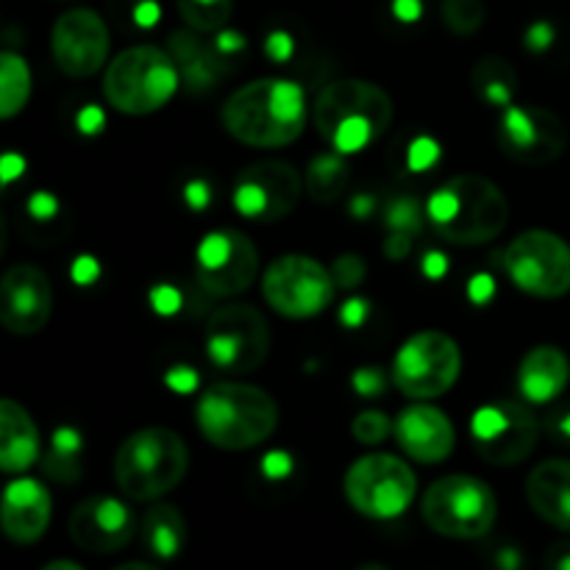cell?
Masks as SVG:
<instances>
[{"label": "cell", "mask_w": 570, "mask_h": 570, "mask_svg": "<svg viewBox=\"0 0 570 570\" xmlns=\"http://www.w3.org/2000/svg\"><path fill=\"white\" fill-rule=\"evenodd\" d=\"M306 120V95L289 78H256L234 89L223 106L226 131L250 148H284L304 134Z\"/></svg>", "instance_id": "1"}, {"label": "cell", "mask_w": 570, "mask_h": 570, "mask_svg": "<svg viewBox=\"0 0 570 570\" xmlns=\"http://www.w3.org/2000/svg\"><path fill=\"white\" fill-rule=\"evenodd\" d=\"M426 217L440 239L451 245L493 243L510 223V204L501 187L476 173H460L434 189L426 200Z\"/></svg>", "instance_id": "2"}, {"label": "cell", "mask_w": 570, "mask_h": 570, "mask_svg": "<svg viewBox=\"0 0 570 570\" xmlns=\"http://www.w3.org/2000/svg\"><path fill=\"white\" fill-rule=\"evenodd\" d=\"M393 98L365 78H340L317 92L312 120L317 134L340 154H356L384 137L393 122Z\"/></svg>", "instance_id": "3"}, {"label": "cell", "mask_w": 570, "mask_h": 570, "mask_svg": "<svg viewBox=\"0 0 570 570\" xmlns=\"http://www.w3.org/2000/svg\"><path fill=\"white\" fill-rule=\"evenodd\" d=\"M195 423L215 449L248 451L273 438L278 426V404L256 384L217 382L200 393Z\"/></svg>", "instance_id": "4"}, {"label": "cell", "mask_w": 570, "mask_h": 570, "mask_svg": "<svg viewBox=\"0 0 570 570\" xmlns=\"http://www.w3.org/2000/svg\"><path fill=\"white\" fill-rule=\"evenodd\" d=\"M187 471V443L165 426L128 434L115 456V482L128 501H159L184 482Z\"/></svg>", "instance_id": "5"}, {"label": "cell", "mask_w": 570, "mask_h": 570, "mask_svg": "<svg viewBox=\"0 0 570 570\" xmlns=\"http://www.w3.org/2000/svg\"><path fill=\"white\" fill-rule=\"evenodd\" d=\"M181 76L165 48L134 45L117 53L104 72V95L120 115L142 117L159 111L176 95Z\"/></svg>", "instance_id": "6"}, {"label": "cell", "mask_w": 570, "mask_h": 570, "mask_svg": "<svg viewBox=\"0 0 570 570\" xmlns=\"http://www.w3.org/2000/svg\"><path fill=\"white\" fill-rule=\"evenodd\" d=\"M421 515L432 532L451 540H479L493 529L499 501L493 488L476 476L451 473L429 484Z\"/></svg>", "instance_id": "7"}, {"label": "cell", "mask_w": 570, "mask_h": 570, "mask_svg": "<svg viewBox=\"0 0 570 570\" xmlns=\"http://www.w3.org/2000/svg\"><path fill=\"white\" fill-rule=\"evenodd\" d=\"M204 345L217 371L254 373L271 354V323L254 304H223L206 321Z\"/></svg>", "instance_id": "8"}, {"label": "cell", "mask_w": 570, "mask_h": 570, "mask_svg": "<svg viewBox=\"0 0 570 570\" xmlns=\"http://www.w3.org/2000/svg\"><path fill=\"white\" fill-rule=\"evenodd\" d=\"M345 499L360 515L393 521L404 515L417 495V476L401 456L367 454L345 473Z\"/></svg>", "instance_id": "9"}, {"label": "cell", "mask_w": 570, "mask_h": 570, "mask_svg": "<svg viewBox=\"0 0 570 570\" xmlns=\"http://www.w3.org/2000/svg\"><path fill=\"white\" fill-rule=\"evenodd\" d=\"M462 373V351L445 332H417L393 360V384L412 401H432L449 393Z\"/></svg>", "instance_id": "10"}, {"label": "cell", "mask_w": 570, "mask_h": 570, "mask_svg": "<svg viewBox=\"0 0 570 570\" xmlns=\"http://www.w3.org/2000/svg\"><path fill=\"white\" fill-rule=\"evenodd\" d=\"M262 295L278 315L306 321L332 306L337 282L332 271L312 256L284 254L273 259L262 276Z\"/></svg>", "instance_id": "11"}, {"label": "cell", "mask_w": 570, "mask_h": 570, "mask_svg": "<svg viewBox=\"0 0 570 570\" xmlns=\"http://www.w3.org/2000/svg\"><path fill=\"white\" fill-rule=\"evenodd\" d=\"M504 267L518 289L534 298H562L570 293V245L560 234L529 228L504 250Z\"/></svg>", "instance_id": "12"}, {"label": "cell", "mask_w": 570, "mask_h": 570, "mask_svg": "<svg viewBox=\"0 0 570 570\" xmlns=\"http://www.w3.org/2000/svg\"><path fill=\"white\" fill-rule=\"evenodd\" d=\"M471 438L490 465H521L538 449L540 423L521 401H493L473 412Z\"/></svg>", "instance_id": "13"}, {"label": "cell", "mask_w": 570, "mask_h": 570, "mask_svg": "<svg viewBox=\"0 0 570 570\" xmlns=\"http://www.w3.org/2000/svg\"><path fill=\"white\" fill-rule=\"evenodd\" d=\"M256 273V245L237 228H215L195 250V282L212 298H237L254 284Z\"/></svg>", "instance_id": "14"}, {"label": "cell", "mask_w": 570, "mask_h": 570, "mask_svg": "<svg viewBox=\"0 0 570 570\" xmlns=\"http://www.w3.org/2000/svg\"><path fill=\"white\" fill-rule=\"evenodd\" d=\"M304 187V178L289 161H254L239 170L237 181H234V209L254 223H278L289 212H295Z\"/></svg>", "instance_id": "15"}, {"label": "cell", "mask_w": 570, "mask_h": 570, "mask_svg": "<svg viewBox=\"0 0 570 570\" xmlns=\"http://www.w3.org/2000/svg\"><path fill=\"white\" fill-rule=\"evenodd\" d=\"M499 145L518 165H551L568 148L566 120L546 106L512 104L499 120Z\"/></svg>", "instance_id": "16"}, {"label": "cell", "mask_w": 570, "mask_h": 570, "mask_svg": "<svg viewBox=\"0 0 570 570\" xmlns=\"http://www.w3.org/2000/svg\"><path fill=\"white\" fill-rule=\"evenodd\" d=\"M109 28L104 17L87 6H76L56 17L50 31L53 61L65 76L89 78L109 61Z\"/></svg>", "instance_id": "17"}, {"label": "cell", "mask_w": 570, "mask_h": 570, "mask_svg": "<svg viewBox=\"0 0 570 570\" xmlns=\"http://www.w3.org/2000/svg\"><path fill=\"white\" fill-rule=\"evenodd\" d=\"M53 312V287L42 267L14 265L0 282V323L9 334H39Z\"/></svg>", "instance_id": "18"}, {"label": "cell", "mask_w": 570, "mask_h": 570, "mask_svg": "<svg viewBox=\"0 0 570 570\" xmlns=\"http://www.w3.org/2000/svg\"><path fill=\"white\" fill-rule=\"evenodd\" d=\"M67 529L78 549L89 551V554H115L134 540L137 518L122 499L92 495L70 512Z\"/></svg>", "instance_id": "19"}, {"label": "cell", "mask_w": 570, "mask_h": 570, "mask_svg": "<svg viewBox=\"0 0 570 570\" xmlns=\"http://www.w3.org/2000/svg\"><path fill=\"white\" fill-rule=\"evenodd\" d=\"M395 443L410 460L423 465H438L451 456L456 445V432L451 417L432 404H412L401 410L393 429Z\"/></svg>", "instance_id": "20"}, {"label": "cell", "mask_w": 570, "mask_h": 570, "mask_svg": "<svg viewBox=\"0 0 570 570\" xmlns=\"http://www.w3.org/2000/svg\"><path fill=\"white\" fill-rule=\"evenodd\" d=\"M167 53L176 61L178 76L181 83L193 95H206L228 78L232 65L228 59L232 56L223 53L217 42H206L204 33L193 31V28H181V31H173L167 37Z\"/></svg>", "instance_id": "21"}, {"label": "cell", "mask_w": 570, "mask_h": 570, "mask_svg": "<svg viewBox=\"0 0 570 570\" xmlns=\"http://www.w3.org/2000/svg\"><path fill=\"white\" fill-rule=\"evenodd\" d=\"M50 515H53V501L48 488L37 479H14L3 490V507H0V521L3 532L11 543L31 546L48 532Z\"/></svg>", "instance_id": "22"}, {"label": "cell", "mask_w": 570, "mask_h": 570, "mask_svg": "<svg viewBox=\"0 0 570 570\" xmlns=\"http://www.w3.org/2000/svg\"><path fill=\"white\" fill-rule=\"evenodd\" d=\"M570 360L557 345H534L518 365V393L527 404H551L566 393Z\"/></svg>", "instance_id": "23"}, {"label": "cell", "mask_w": 570, "mask_h": 570, "mask_svg": "<svg viewBox=\"0 0 570 570\" xmlns=\"http://www.w3.org/2000/svg\"><path fill=\"white\" fill-rule=\"evenodd\" d=\"M527 501L549 527L570 532V460H546L527 476Z\"/></svg>", "instance_id": "24"}, {"label": "cell", "mask_w": 570, "mask_h": 570, "mask_svg": "<svg viewBox=\"0 0 570 570\" xmlns=\"http://www.w3.org/2000/svg\"><path fill=\"white\" fill-rule=\"evenodd\" d=\"M42 456L39 429L28 410L17 401H0V471L14 476L37 465Z\"/></svg>", "instance_id": "25"}, {"label": "cell", "mask_w": 570, "mask_h": 570, "mask_svg": "<svg viewBox=\"0 0 570 570\" xmlns=\"http://www.w3.org/2000/svg\"><path fill=\"white\" fill-rule=\"evenodd\" d=\"M142 543L150 557L167 562L176 560L187 543V523L173 504H154L142 518Z\"/></svg>", "instance_id": "26"}, {"label": "cell", "mask_w": 570, "mask_h": 570, "mask_svg": "<svg viewBox=\"0 0 570 570\" xmlns=\"http://www.w3.org/2000/svg\"><path fill=\"white\" fill-rule=\"evenodd\" d=\"M471 83L484 104L507 109V106H512V100H515L518 72L515 67L507 59H501V56H484V59H479L476 65H473Z\"/></svg>", "instance_id": "27"}, {"label": "cell", "mask_w": 570, "mask_h": 570, "mask_svg": "<svg viewBox=\"0 0 570 570\" xmlns=\"http://www.w3.org/2000/svg\"><path fill=\"white\" fill-rule=\"evenodd\" d=\"M351 181V167L345 161V154L340 150H326V154H317L315 159L306 167V193L312 195V200L317 204H332L340 195L348 189Z\"/></svg>", "instance_id": "28"}, {"label": "cell", "mask_w": 570, "mask_h": 570, "mask_svg": "<svg viewBox=\"0 0 570 570\" xmlns=\"http://www.w3.org/2000/svg\"><path fill=\"white\" fill-rule=\"evenodd\" d=\"M81 456H83L81 434H78L72 426H61L56 429L53 438H50V445L48 451H45V460H42V471L48 473L53 482L72 484L81 479V471H83Z\"/></svg>", "instance_id": "29"}, {"label": "cell", "mask_w": 570, "mask_h": 570, "mask_svg": "<svg viewBox=\"0 0 570 570\" xmlns=\"http://www.w3.org/2000/svg\"><path fill=\"white\" fill-rule=\"evenodd\" d=\"M31 98V70L28 61L14 50L0 53V117L11 120L26 109Z\"/></svg>", "instance_id": "30"}, {"label": "cell", "mask_w": 570, "mask_h": 570, "mask_svg": "<svg viewBox=\"0 0 570 570\" xmlns=\"http://www.w3.org/2000/svg\"><path fill=\"white\" fill-rule=\"evenodd\" d=\"M176 9L187 28L200 33H215L226 28L234 3L232 0H176Z\"/></svg>", "instance_id": "31"}, {"label": "cell", "mask_w": 570, "mask_h": 570, "mask_svg": "<svg viewBox=\"0 0 570 570\" xmlns=\"http://www.w3.org/2000/svg\"><path fill=\"white\" fill-rule=\"evenodd\" d=\"M423 220H429L426 204H421V200L412 198V195H395V198L384 206V226H387L390 232L412 234V237H415L423 228Z\"/></svg>", "instance_id": "32"}, {"label": "cell", "mask_w": 570, "mask_h": 570, "mask_svg": "<svg viewBox=\"0 0 570 570\" xmlns=\"http://www.w3.org/2000/svg\"><path fill=\"white\" fill-rule=\"evenodd\" d=\"M443 22L456 37H471L484 22L482 0H443Z\"/></svg>", "instance_id": "33"}, {"label": "cell", "mask_w": 570, "mask_h": 570, "mask_svg": "<svg viewBox=\"0 0 570 570\" xmlns=\"http://www.w3.org/2000/svg\"><path fill=\"white\" fill-rule=\"evenodd\" d=\"M393 429H395V423L379 410L360 412V415L354 417V423H351V434H354L356 443H362V445L384 443V440L393 434Z\"/></svg>", "instance_id": "34"}, {"label": "cell", "mask_w": 570, "mask_h": 570, "mask_svg": "<svg viewBox=\"0 0 570 570\" xmlns=\"http://www.w3.org/2000/svg\"><path fill=\"white\" fill-rule=\"evenodd\" d=\"M332 276L337 282V289H356L367 276V265L362 256L356 254H343L334 259Z\"/></svg>", "instance_id": "35"}, {"label": "cell", "mask_w": 570, "mask_h": 570, "mask_svg": "<svg viewBox=\"0 0 570 570\" xmlns=\"http://www.w3.org/2000/svg\"><path fill=\"white\" fill-rule=\"evenodd\" d=\"M351 387L360 399H379L387 390V373L382 367H360L351 376Z\"/></svg>", "instance_id": "36"}, {"label": "cell", "mask_w": 570, "mask_h": 570, "mask_svg": "<svg viewBox=\"0 0 570 570\" xmlns=\"http://www.w3.org/2000/svg\"><path fill=\"white\" fill-rule=\"evenodd\" d=\"M438 156H440V145L434 142V139L421 137L415 139L410 148V167L412 170H426V167H432L434 161H438Z\"/></svg>", "instance_id": "37"}, {"label": "cell", "mask_w": 570, "mask_h": 570, "mask_svg": "<svg viewBox=\"0 0 570 570\" xmlns=\"http://www.w3.org/2000/svg\"><path fill=\"white\" fill-rule=\"evenodd\" d=\"M265 50L276 65H284V61L293 56V37L287 31H273L271 37L265 39Z\"/></svg>", "instance_id": "38"}, {"label": "cell", "mask_w": 570, "mask_h": 570, "mask_svg": "<svg viewBox=\"0 0 570 570\" xmlns=\"http://www.w3.org/2000/svg\"><path fill=\"white\" fill-rule=\"evenodd\" d=\"M150 304H154V309L159 312V315H173V312H178V306H181V293L167 287V284H161V287H156L154 293H150Z\"/></svg>", "instance_id": "39"}, {"label": "cell", "mask_w": 570, "mask_h": 570, "mask_svg": "<svg viewBox=\"0 0 570 570\" xmlns=\"http://www.w3.org/2000/svg\"><path fill=\"white\" fill-rule=\"evenodd\" d=\"M367 312H371V304L365 298H351L345 301V306L340 309V321L348 328H360L362 323L367 321Z\"/></svg>", "instance_id": "40"}, {"label": "cell", "mask_w": 570, "mask_h": 570, "mask_svg": "<svg viewBox=\"0 0 570 570\" xmlns=\"http://www.w3.org/2000/svg\"><path fill=\"white\" fill-rule=\"evenodd\" d=\"M412 250V234H401V232H390V237L384 239V256L393 262L406 259Z\"/></svg>", "instance_id": "41"}, {"label": "cell", "mask_w": 570, "mask_h": 570, "mask_svg": "<svg viewBox=\"0 0 570 570\" xmlns=\"http://www.w3.org/2000/svg\"><path fill=\"white\" fill-rule=\"evenodd\" d=\"M554 39V28L549 22H534L532 28L527 31V48L529 50H546Z\"/></svg>", "instance_id": "42"}, {"label": "cell", "mask_w": 570, "mask_h": 570, "mask_svg": "<svg viewBox=\"0 0 570 570\" xmlns=\"http://www.w3.org/2000/svg\"><path fill=\"white\" fill-rule=\"evenodd\" d=\"M167 384H170L173 390H178V393H193V390L198 387V376H195L189 367H173V371L167 373Z\"/></svg>", "instance_id": "43"}, {"label": "cell", "mask_w": 570, "mask_h": 570, "mask_svg": "<svg viewBox=\"0 0 570 570\" xmlns=\"http://www.w3.org/2000/svg\"><path fill=\"white\" fill-rule=\"evenodd\" d=\"M493 278L488 276V273H479V276L471 278V284H468V295H471V301H476V304H484V301L493 298Z\"/></svg>", "instance_id": "44"}, {"label": "cell", "mask_w": 570, "mask_h": 570, "mask_svg": "<svg viewBox=\"0 0 570 570\" xmlns=\"http://www.w3.org/2000/svg\"><path fill=\"white\" fill-rule=\"evenodd\" d=\"M72 278H76L81 287L92 284L95 278H98V262H95L92 256H78L76 265H72Z\"/></svg>", "instance_id": "45"}, {"label": "cell", "mask_w": 570, "mask_h": 570, "mask_svg": "<svg viewBox=\"0 0 570 570\" xmlns=\"http://www.w3.org/2000/svg\"><path fill=\"white\" fill-rule=\"evenodd\" d=\"M184 198H187V204L193 206V209H206L212 200V193H209V184L206 181H189L187 189H184Z\"/></svg>", "instance_id": "46"}, {"label": "cell", "mask_w": 570, "mask_h": 570, "mask_svg": "<svg viewBox=\"0 0 570 570\" xmlns=\"http://www.w3.org/2000/svg\"><path fill=\"white\" fill-rule=\"evenodd\" d=\"M293 471V460H289L284 451H273V454L265 456V473L267 476L278 479V476H287Z\"/></svg>", "instance_id": "47"}, {"label": "cell", "mask_w": 570, "mask_h": 570, "mask_svg": "<svg viewBox=\"0 0 570 570\" xmlns=\"http://www.w3.org/2000/svg\"><path fill=\"white\" fill-rule=\"evenodd\" d=\"M28 209H31V215L37 217V220H48V217L56 215V200L53 195L48 193H37L31 198V204H28Z\"/></svg>", "instance_id": "48"}, {"label": "cell", "mask_w": 570, "mask_h": 570, "mask_svg": "<svg viewBox=\"0 0 570 570\" xmlns=\"http://www.w3.org/2000/svg\"><path fill=\"white\" fill-rule=\"evenodd\" d=\"M373 212H376V198L371 193H360L356 198H351V215H354V220H367Z\"/></svg>", "instance_id": "49"}, {"label": "cell", "mask_w": 570, "mask_h": 570, "mask_svg": "<svg viewBox=\"0 0 570 570\" xmlns=\"http://www.w3.org/2000/svg\"><path fill=\"white\" fill-rule=\"evenodd\" d=\"M78 128H81L83 134H95L104 128V111L98 109V106H89V109L81 111V117H78Z\"/></svg>", "instance_id": "50"}, {"label": "cell", "mask_w": 570, "mask_h": 570, "mask_svg": "<svg viewBox=\"0 0 570 570\" xmlns=\"http://www.w3.org/2000/svg\"><path fill=\"white\" fill-rule=\"evenodd\" d=\"M445 271H449V262H445V256L438 254V250H429L426 259H423V273H426L429 278H440V276H445Z\"/></svg>", "instance_id": "51"}, {"label": "cell", "mask_w": 570, "mask_h": 570, "mask_svg": "<svg viewBox=\"0 0 570 570\" xmlns=\"http://www.w3.org/2000/svg\"><path fill=\"white\" fill-rule=\"evenodd\" d=\"M393 11L401 22H415L421 17V0H395Z\"/></svg>", "instance_id": "52"}, {"label": "cell", "mask_w": 570, "mask_h": 570, "mask_svg": "<svg viewBox=\"0 0 570 570\" xmlns=\"http://www.w3.org/2000/svg\"><path fill=\"white\" fill-rule=\"evenodd\" d=\"M217 45H220V50L223 53H239V50L245 48V39L239 37L237 31H226V28H223V33L220 37H217Z\"/></svg>", "instance_id": "53"}, {"label": "cell", "mask_w": 570, "mask_h": 570, "mask_svg": "<svg viewBox=\"0 0 570 570\" xmlns=\"http://www.w3.org/2000/svg\"><path fill=\"white\" fill-rule=\"evenodd\" d=\"M22 167H26V161H22L20 156H14V154H6V156H3V167H0V170H3V184H9L11 178H14V176H20V173H22Z\"/></svg>", "instance_id": "54"}, {"label": "cell", "mask_w": 570, "mask_h": 570, "mask_svg": "<svg viewBox=\"0 0 570 570\" xmlns=\"http://www.w3.org/2000/svg\"><path fill=\"white\" fill-rule=\"evenodd\" d=\"M156 17H159V9H156L154 3H142L137 9V20L142 22V26H154Z\"/></svg>", "instance_id": "55"}, {"label": "cell", "mask_w": 570, "mask_h": 570, "mask_svg": "<svg viewBox=\"0 0 570 570\" xmlns=\"http://www.w3.org/2000/svg\"><path fill=\"white\" fill-rule=\"evenodd\" d=\"M42 570H83L78 562H70V560H56L50 562V566H45Z\"/></svg>", "instance_id": "56"}, {"label": "cell", "mask_w": 570, "mask_h": 570, "mask_svg": "<svg viewBox=\"0 0 570 570\" xmlns=\"http://www.w3.org/2000/svg\"><path fill=\"white\" fill-rule=\"evenodd\" d=\"M551 570H570V549L560 551V554H557V562H554V566H551Z\"/></svg>", "instance_id": "57"}, {"label": "cell", "mask_w": 570, "mask_h": 570, "mask_svg": "<svg viewBox=\"0 0 570 570\" xmlns=\"http://www.w3.org/2000/svg\"><path fill=\"white\" fill-rule=\"evenodd\" d=\"M115 570H161L156 566H150V562H126V566L115 568Z\"/></svg>", "instance_id": "58"}, {"label": "cell", "mask_w": 570, "mask_h": 570, "mask_svg": "<svg viewBox=\"0 0 570 570\" xmlns=\"http://www.w3.org/2000/svg\"><path fill=\"white\" fill-rule=\"evenodd\" d=\"M557 429H560V434H566V438L570 440V412H568V415H562L560 426H557Z\"/></svg>", "instance_id": "59"}, {"label": "cell", "mask_w": 570, "mask_h": 570, "mask_svg": "<svg viewBox=\"0 0 570 570\" xmlns=\"http://www.w3.org/2000/svg\"><path fill=\"white\" fill-rule=\"evenodd\" d=\"M356 570H390L387 566H382V562H367V566L356 568Z\"/></svg>", "instance_id": "60"}]
</instances>
